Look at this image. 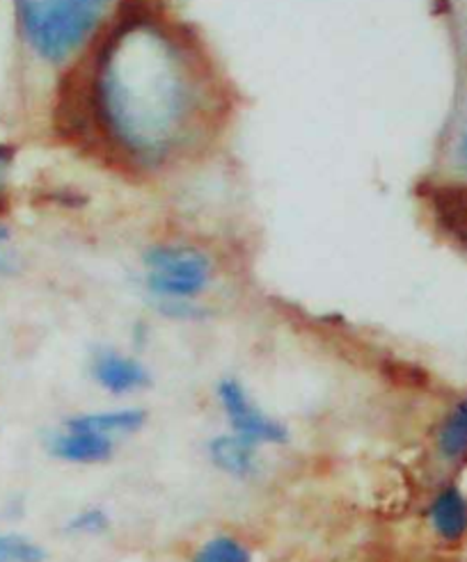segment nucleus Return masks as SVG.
<instances>
[{
	"instance_id": "1",
	"label": "nucleus",
	"mask_w": 467,
	"mask_h": 562,
	"mask_svg": "<svg viewBox=\"0 0 467 562\" xmlns=\"http://www.w3.org/2000/svg\"><path fill=\"white\" fill-rule=\"evenodd\" d=\"M58 92V131L137 177L198 156L227 112L209 50L160 0H126Z\"/></svg>"
},
{
	"instance_id": "2",
	"label": "nucleus",
	"mask_w": 467,
	"mask_h": 562,
	"mask_svg": "<svg viewBox=\"0 0 467 562\" xmlns=\"http://www.w3.org/2000/svg\"><path fill=\"white\" fill-rule=\"evenodd\" d=\"M126 0H12L16 33L31 58L67 74L103 35Z\"/></svg>"
},
{
	"instance_id": "3",
	"label": "nucleus",
	"mask_w": 467,
	"mask_h": 562,
	"mask_svg": "<svg viewBox=\"0 0 467 562\" xmlns=\"http://www.w3.org/2000/svg\"><path fill=\"white\" fill-rule=\"evenodd\" d=\"M215 259L196 243L163 240L143 251V284L173 318H196L215 281Z\"/></svg>"
},
{
	"instance_id": "4",
	"label": "nucleus",
	"mask_w": 467,
	"mask_h": 562,
	"mask_svg": "<svg viewBox=\"0 0 467 562\" xmlns=\"http://www.w3.org/2000/svg\"><path fill=\"white\" fill-rule=\"evenodd\" d=\"M215 401L223 409L227 428L243 439L253 441L262 448L266 446H285L291 435L280 418L266 412L259 401L253 396L238 378L227 375L220 378L215 384Z\"/></svg>"
},
{
	"instance_id": "5",
	"label": "nucleus",
	"mask_w": 467,
	"mask_h": 562,
	"mask_svg": "<svg viewBox=\"0 0 467 562\" xmlns=\"http://www.w3.org/2000/svg\"><path fill=\"white\" fill-rule=\"evenodd\" d=\"M44 446L51 458L65 464H78V467L105 464L118 453L115 439L82 428L69 418L63 420L60 428H55L46 435Z\"/></svg>"
},
{
	"instance_id": "6",
	"label": "nucleus",
	"mask_w": 467,
	"mask_h": 562,
	"mask_svg": "<svg viewBox=\"0 0 467 562\" xmlns=\"http://www.w3.org/2000/svg\"><path fill=\"white\" fill-rule=\"evenodd\" d=\"M88 371L92 382L113 396H131V393L149 389L154 382L143 359L110 346H101L92 352Z\"/></svg>"
},
{
	"instance_id": "7",
	"label": "nucleus",
	"mask_w": 467,
	"mask_h": 562,
	"mask_svg": "<svg viewBox=\"0 0 467 562\" xmlns=\"http://www.w3.org/2000/svg\"><path fill=\"white\" fill-rule=\"evenodd\" d=\"M207 458L213 469L232 481L251 483L262 473V446L227 430L207 441Z\"/></svg>"
},
{
	"instance_id": "8",
	"label": "nucleus",
	"mask_w": 467,
	"mask_h": 562,
	"mask_svg": "<svg viewBox=\"0 0 467 562\" xmlns=\"http://www.w3.org/2000/svg\"><path fill=\"white\" fill-rule=\"evenodd\" d=\"M426 517L440 540L460 542L467 536V496L456 485H445L431 498Z\"/></svg>"
},
{
	"instance_id": "9",
	"label": "nucleus",
	"mask_w": 467,
	"mask_h": 562,
	"mask_svg": "<svg viewBox=\"0 0 467 562\" xmlns=\"http://www.w3.org/2000/svg\"><path fill=\"white\" fill-rule=\"evenodd\" d=\"M429 204L437 227L467 249V186L440 183L429 190Z\"/></svg>"
},
{
	"instance_id": "10",
	"label": "nucleus",
	"mask_w": 467,
	"mask_h": 562,
	"mask_svg": "<svg viewBox=\"0 0 467 562\" xmlns=\"http://www.w3.org/2000/svg\"><path fill=\"white\" fill-rule=\"evenodd\" d=\"M69 420H74V424L88 428V430H94L103 437L120 441V439L143 432L147 420H149V414L143 407H118V409L74 414V416H69Z\"/></svg>"
},
{
	"instance_id": "11",
	"label": "nucleus",
	"mask_w": 467,
	"mask_h": 562,
	"mask_svg": "<svg viewBox=\"0 0 467 562\" xmlns=\"http://www.w3.org/2000/svg\"><path fill=\"white\" fill-rule=\"evenodd\" d=\"M435 451L447 464L467 460V396L458 398L435 430Z\"/></svg>"
},
{
	"instance_id": "12",
	"label": "nucleus",
	"mask_w": 467,
	"mask_h": 562,
	"mask_svg": "<svg viewBox=\"0 0 467 562\" xmlns=\"http://www.w3.org/2000/svg\"><path fill=\"white\" fill-rule=\"evenodd\" d=\"M188 562H255V553L232 532H215L192 551Z\"/></svg>"
},
{
	"instance_id": "13",
	"label": "nucleus",
	"mask_w": 467,
	"mask_h": 562,
	"mask_svg": "<svg viewBox=\"0 0 467 562\" xmlns=\"http://www.w3.org/2000/svg\"><path fill=\"white\" fill-rule=\"evenodd\" d=\"M110 526H113V521H110L108 510L99 508V505L82 508L65 521V530L74 538H101L110 530Z\"/></svg>"
},
{
	"instance_id": "14",
	"label": "nucleus",
	"mask_w": 467,
	"mask_h": 562,
	"mask_svg": "<svg viewBox=\"0 0 467 562\" xmlns=\"http://www.w3.org/2000/svg\"><path fill=\"white\" fill-rule=\"evenodd\" d=\"M48 553L35 540L19 532H0V562H46Z\"/></svg>"
},
{
	"instance_id": "15",
	"label": "nucleus",
	"mask_w": 467,
	"mask_h": 562,
	"mask_svg": "<svg viewBox=\"0 0 467 562\" xmlns=\"http://www.w3.org/2000/svg\"><path fill=\"white\" fill-rule=\"evenodd\" d=\"M16 160V149L12 145L0 143V213H5L10 206V181Z\"/></svg>"
},
{
	"instance_id": "16",
	"label": "nucleus",
	"mask_w": 467,
	"mask_h": 562,
	"mask_svg": "<svg viewBox=\"0 0 467 562\" xmlns=\"http://www.w3.org/2000/svg\"><path fill=\"white\" fill-rule=\"evenodd\" d=\"M454 156H456L458 170L467 177V124L463 126V131H460V135H458V139H456V151H454Z\"/></svg>"
},
{
	"instance_id": "17",
	"label": "nucleus",
	"mask_w": 467,
	"mask_h": 562,
	"mask_svg": "<svg viewBox=\"0 0 467 562\" xmlns=\"http://www.w3.org/2000/svg\"><path fill=\"white\" fill-rule=\"evenodd\" d=\"M16 270H19L16 259L10 255V251L0 247V274H14Z\"/></svg>"
},
{
	"instance_id": "18",
	"label": "nucleus",
	"mask_w": 467,
	"mask_h": 562,
	"mask_svg": "<svg viewBox=\"0 0 467 562\" xmlns=\"http://www.w3.org/2000/svg\"><path fill=\"white\" fill-rule=\"evenodd\" d=\"M10 238H12V232H10V227L8 224L0 220V245H5V243H10Z\"/></svg>"
}]
</instances>
